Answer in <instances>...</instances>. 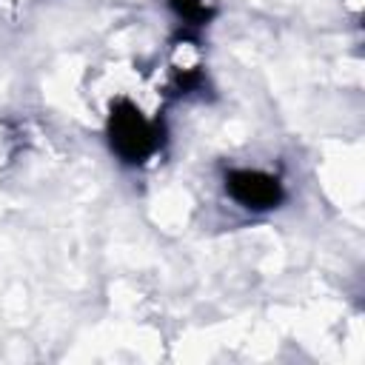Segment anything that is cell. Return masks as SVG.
Segmentation results:
<instances>
[{
	"instance_id": "3957f363",
	"label": "cell",
	"mask_w": 365,
	"mask_h": 365,
	"mask_svg": "<svg viewBox=\"0 0 365 365\" xmlns=\"http://www.w3.org/2000/svg\"><path fill=\"white\" fill-rule=\"evenodd\" d=\"M168 3V9H171V14L185 26V29H194V31H200V29H205L211 20H214V6H208L205 0H165Z\"/></svg>"
},
{
	"instance_id": "7a4b0ae2",
	"label": "cell",
	"mask_w": 365,
	"mask_h": 365,
	"mask_svg": "<svg viewBox=\"0 0 365 365\" xmlns=\"http://www.w3.org/2000/svg\"><path fill=\"white\" fill-rule=\"evenodd\" d=\"M225 194L248 211H274L285 200V185L277 174L259 168H231L225 174Z\"/></svg>"
},
{
	"instance_id": "6da1fadb",
	"label": "cell",
	"mask_w": 365,
	"mask_h": 365,
	"mask_svg": "<svg viewBox=\"0 0 365 365\" xmlns=\"http://www.w3.org/2000/svg\"><path fill=\"white\" fill-rule=\"evenodd\" d=\"M106 140L111 154L125 165H143L148 163L165 140V128L160 120H148L140 106H134L128 97H117L108 106L106 117Z\"/></svg>"
}]
</instances>
